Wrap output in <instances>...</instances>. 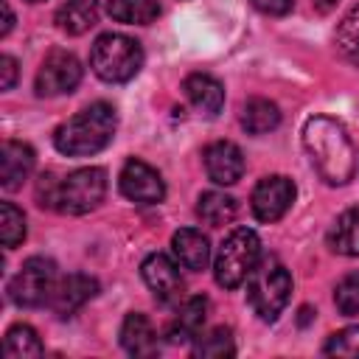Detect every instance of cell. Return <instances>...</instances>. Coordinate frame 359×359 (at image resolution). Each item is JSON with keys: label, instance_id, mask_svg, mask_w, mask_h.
I'll use <instances>...</instances> for the list:
<instances>
[{"label": "cell", "instance_id": "obj_1", "mask_svg": "<svg viewBox=\"0 0 359 359\" xmlns=\"http://www.w3.org/2000/svg\"><path fill=\"white\" fill-rule=\"evenodd\" d=\"M306 154L328 185H345L356 171V151L345 132V126L328 115H314L303 126Z\"/></svg>", "mask_w": 359, "mask_h": 359}, {"label": "cell", "instance_id": "obj_2", "mask_svg": "<svg viewBox=\"0 0 359 359\" xmlns=\"http://www.w3.org/2000/svg\"><path fill=\"white\" fill-rule=\"evenodd\" d=\"M115 126H118L115 107L107 101H95L81 112H76L73 118H67L53 132V146L67 157H90L109 146Z\"/></svg>", "mask_w": 359, "mask_h": 359}, {"label": "cell", "instance_id": "obj_3", "mask_svg": "<svg viewBox=\"0 0 359 359\" xmlns=\"http://www.w3.org/2000/svg\"><path fill=\"white\" fill-rule=\"evenodd\" d=\"M90 67L98 79L109 84H123L140 73L143 48L126 34H101L90 48Z\"/></svg>", "mask_w": 359, "mask_h": 359}, {"label": "cell", "instance_id": "obj_4", "mask_svg": "<svg viewBox=\"0 0 359 359\" xmlns=\"http://www.w3.org/2000/svg\"><path fill=\"white\" fill-rule=\"evenodd\" d=\"M258 261H261L258 233L250 227H236L219 244V252L213 258V278L224 289H238L250 278Z\"/></svg>", "mask_w": 359, "mask_h": 359}, {"label": "cell", "instance_id": "obj_5", "mask_svg": "<svg viewBox=\"0 0 359 359\" xmlns=\"http://www.w3.org/2000/svg\"><path fill=\"white\" fill-rule=\"evenodd\" d=\"M289 294H292V275L286 272V266L272 258L258 261L247 278V300L252 311L264 323H275L286 309Z\"/></svg>", "mask_w": 359, "mask_h": 359}, {"label": "cell", "instance_id": "obj_6", "mask_svg": "<svg viewBox=\"0 0 359 359\" xmlns=\"http://www.w3.org/2000/svg\"><path fill=\"white\" fill-rule=\"evenodd\" d=\"M107 196V171L98 165L76 168L65 180L56 182V196H53V210L67 213V216H81L95 210Z\"/></svg>", "mask_w": 359, "mask_h": 359}, {"label": "cell", "instance_id": "obj_7", "mask_svg": "<svg viewBox=\"0 0 359 359\" xmlns=\"http://www.w3.org/2000/svg\"><path fill=\"white\" fill-rule=\"evenodd\" d=\"M56 280H59L56 264H53L50 258L34 255V258H28V261L20 266V272L11 278V283H8V297H11V303L25 306V309L48 306Z\"/></svg>", "mask_w": 359, "mask_h": 359}, {"label": "cell", "instance_id": "obj_8", "mask_svg": "<svg viewBox=\"0 0 359 359\" xmlns=\"http://www.w3.org/2000/svg\"><path fill=\"white\" fill-rule=\"evenodd\" d=\"M81 81V65L70 50H50L42 62V67L36 70V95L42 98H53V95H65L73 93Z\"/></svg>", "mask_w": 359, "mask_h": 359}, {"label": "cell", "instance_id": "obj_9", "mask_svg": "<svg viewBox=\"0 0 359 359\" xmlns=\"http://www.w3.org/2000/svg\"><path fill=\"white\" fill-rule=\"evenodd\" d=\"M118 188L135 205H157L165 196V182L157 174V168H151L149 163H143L137 157L123 163V168L118 174Z\"/></svg>", "mask_w": 359, "mask_h": 359}, {"label": "cell", "instance_id": "obj_10", "mask_svg": "<svg viewBox=\"0 0 359 359\" xmlns=\"http://www.w3.org/2000/svg\"><path fill=\"white\" fill-rule=\"evenodd\" d=\"M294 182L283 174H272V177H264L255 188H252V213L258 222H278L294 202Z\"/></svg>", "mask_w": 359, "mask_h": 359}, {"label": "cell", "instance_id": "obj_11", "mask_svg": "<svg viewBox=\"0 0 359 359\" xmlns=\"http://www.w3.org/2000/svg\"><path fill=\"white\" fill-rule=\"evenodd\" d=\"M140 275H143V280L151 289V294H154L157 303H163V306L180 303V297H182V278H180L177 264L168 255L151 252L140 264Z\"/></svg>", "mask_w": 359, "mask_h": 359}, {"label": "cell", "instance_id": "obj_12", "mask_svg": "<svg viewBox=\"0 0 359 359\" xmlns=\"http://www.w3.org/2000/svg\"><path fill=\"white\" fill-rule=\"evenodd\" d=\"M98 294V280L84 275V272H73V275H65L56 280L53 286V294L48 300V309L59 317H70L76 314L87 300H93Z\"/></svg>", "mask_w": 359, "mask_h": 359}, {"label": "cell", "instance_id": "obj_13", "mask_svg": "<svg viewBox=\"0 0 359 359\" xmlns=\"http://www.w3.org/2000/svg\"><path fill=\"white\" fill-rule=\"evenodd\" d=\"M202 163L208 171V180L216 185H236L244 174V154L233 140H213L202 151Z\"/></svg>", "mask_w": 359, "mask_h": 359}, {"label": "cell", "instance_id": "obj_14", "mask_svg": "<svg viewBox=\"0 0 359 359\" xmlns=\"http://www.w3.org/2000/svg\"><path fill=\"white\" fill-rule=\"evenodd\" d=\"M34 163H36V154L28 143L6 140L0 146V185L6 191L20 188L28 180V174L34 171Z\"/></svg>", "mask_w": 359, "mask_h": 359}, {"label": "cell", "instance_id": "obj_15", "mask_svg": "<svg viewBox=\"0 0 359 359\" xmlns=\"http://www.w3.org/2000/svg\"><path fill=\"white\" fill-rule=\"evenodd\" d=\"M182 93H185V98H188L202 115H208V118L219 115L222 107H224V87H222L219 79H213V76H208V73H191V76H185Z\"/></svg>", "mask_w": 359, "mask_h": 359}, {"label": "cell", "instance_id": "obj_16", "mask_svg": "<svg viewBox=\"0 0 359 359\" xmlns=\"http://www.w3.org/2000/svg\"><path fill=\"white\" fill-rule=\"evenodd\" d=\"M171 250H174V258L185 266V269H205L208 261H210V244H208V236L196 227H182L171 236Z\"/></svg>", "mask_w": 359, "mask_h": 359}, {"label": "cell", "instance_id": "obj_17", "mask_svg": "<svg viewBox=\"0 0 359 359\" xmlns=\"http://www.w3.org/2000/svg\"><path fill=\"white\" fill-rule=\"evenodd\" d=\"M121 345L132 356H154L157 353V334L146 314H137V311L126 314V320L121 325Z\"/></svg>", "mask_w": 359, "mask_h": 359}, {"label": "cell", "instance_id": "obj_18", "mask_svg": "<svg viewBox=\"0 0 359 359\" xmlns=\"http://www.w3.org/2000/svg\"><path fill=\"white\" fill-rule=\"evenodd\" d=\"M205 317H208V300L205 297H191L177 311V320L168 325L165 337L171 342H191V339H196L202 334Z\"/></svg>", "mask_w": 359, "mask_h": 359}, {"label": "cell", "instance_id": "obj_19", "mask_svg": "<svg viewBox=\"0 0 359 359\" xmlns=\"http://www.w3.org/2000/svg\"><path fill=\"white\" fill-rule=\"evenodd\" d=\"M95 22H98V0H67L56 8V25L70 36L90 31Z\"/></svg>", "mask_w": 359, "mask_h": 359}, {"label": "cell", "instance_id": "obj_20", "mask_svg": "<svg viewBox=\"0 0 359 359\" xmlns=\"http://www.w3.org/2000/svg\"><path fill=\"white\" fill-rule=\"evenodd\" d=\"M328 247L348 258L359 255V208H348L337 216L328 230Z\"/></svg>", "mask_w": 359, "mask_h": 359}, {"label": "cell", "instance_id": "obj_21", "mask_svg": "<svg viewBox=\"0 0 359 359\" xmlns=\"http://www.w3.org/2000/svg\"><path fill=\"white\" fill-rule=\"evenodd\" d=\"M278 123H280V109L269 98H250L241 107V126L250 135H266L278 129Z\"/></svg>", "mask_w": 359, "mask_h": 359}, {"label": "cell", "instance_id": "obj_22", "mask_svg": "<svg viewBox=\"0 0 359 359\" xmlns=\"http://www.w3.org/2000/svg\"><path fill=\"white\" fill-rule=\"evenodd\" d=\"M196 216L210 227H224L236 219V199L222 191H205L196 199Z\"/></svg>", "mask_w": 359, "mask_h": 359}, {"label": "cell", "instance_id": "obj_23", "mask_svg": "<svg viewBox=\"0 0 359 359\" xmlns=\"http://www.w3.org/2000/svg\"><path fill=\"white\" fill-rule=\"evenodd\" d=\"M107 11L112 20L126 22V25H149L160 14L157 0H109Z\"/></svg>", "mask_w": 359, "mask_h": 359}, {"label": "cell", "instance_id": "obj_24", "mask_svg": "<svg viewBox=\"0 0 359 359\" xmlns=\"http://www.w3.org/2000/svg\"><path fill=\"white\" fill-rule=\"evenodd\" d=\"M3 356L6 359H31L42 356V342L31 325H11L3 339Z\"/></svg>", "mask_w": 359, "mask_h": 359}, {"label": "cell", "instance_id": "obj_25", "mask_svg": "<svg viewBox=\"0 0 359 359\" xmlns=\"http://www.w3.org/2000/svg\"><path fill=\"white\" fill-rule=\"evenodd\" d=\"M194 353L202 356V359H224V356H233L236 353V342H233V334L230 328L219 325L208 334H199L196 337V345H194Z\"/></svg>", "mask_w": 359, "mask_h": 359}, {"label": "cell", "instance_id": "obj_26", "mask_svg": "<svg viewBox=\"0 0 359 359\" xmlns=\"http://www.w3.org/2000/svg\"><path fill=\"white\" fill-rule=\"evenodd\" d=\"M0 238L6 250H14L25 238V216L14 202L0 205Z\"/></svg>", "mask_w": 359, "mask_h": 359}, {"label": "cell", "instance_id": "obj_27", "mask_svg": "<svg viewBox=\"0 0 359 359\" xmlns=\"http://www.w3.org/2000/svg\"><path fill=\"white\" fill-rule=\"evenodd\" d=\"M337 45L339 50L353 62L359 65V6H353L337 25Z\"/></svg>", "mask_w": 359, "mask_h": 359}, {"label": "cell", "instance_id": "obj_28", "mask_svg": "<svg viewBox=\"0 0 359 359\" xmlns=\"http://www.w3.org/2000/svg\"><path fill=\"white\" fill-rule=\"evenodd\" d=\"M334 303L342 317H359V272H351L337 283Z\"/></svg>", "mask_w": 359, "mask_h": 359}, {"label": "cell", "instance_id": "obj_29", "mask_svg": "<svg viewBox=\"0 0 359 359\" xmlns=\"http://www.w3.org/2000/svg\"><path fill=\"white\" fill-rule=\"evenodd\" d=\"M323 353L328 356H351V359H359V325H348L337 334L328 337Z\"/></svg>", "mask_w": 359, "mask_h": 359}, {"label": "cell", "instance_id": "obj_30", "mask_svg": "<svg viewBox=\"0 0 359 359\" xmlns=\"http://www.w3.org/2000/svg\"><path fill=\"white\" fill-rule=\"evenodd\" d=\"M252 6L264 14H272V17H280V14H289L294 0H252Z\"/></svg>", "mask_w": 359, "mask_h": 359}, {"label": "cell", "instance_id": "obj_31", "mask_svg": "<svg viewBox=\"0 0 359 359\" xmlns=\"http://www.w3.org/2000/svg\"><path fill=\"white\" fill-rule=\"evenodd\" d=\"M0 73H3V79H0V87L3 90H11L14 87V81H17V59L14 56H0Z\"/></svg>", "mask_w": 359, "mask_h": 359}, {"label": "cell", "instance_id": "obj_32", "mask_svg": "<svg viewBox=\"0 0 359 359\" xmlns=\"http://www.w3.org/2000/svg\"><path fill=\"white\" fill-rule=\"evenodd\" d=\"M0 8H3V28H0V36H6L8 31H11V25H14V14H11V6L3 0L0 3Z\"/></svg>", "mask_w": 359, "mask_h": 359}, {"label": "cell", "instance_id": "obj_33", "mask_svg": "<svg viewBox=\"0 0 359 359\" xmlns=\"http://www.w3.org/2000/svg\"><path fill=\"white\" fill-rule=\"evenodd\" d=\"M28 3H42V0H28Z\"/></svg>", "mask_w": 359, "mask_h": 359}]
</instances>
